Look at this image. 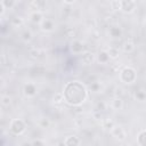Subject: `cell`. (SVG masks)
<instances>
[{
    "label": "cell",
    "mask_w": 146,
    "mask_h": 146,
    "mask_svg": "<svg viewBox=\"0 0 146 146\" xmlns=\"http://www.w3.org/2000/svg\"><path fill=\"white\" fill-rule=\"evenodd\" d=\"M115 124H114V122L112 121V120H110V119H103V128H105L106 130H112V128L114 127Z\"/></svg>",
    "instance_id": "obj_23"
},
{
    "label": "cell",
    "mask_w": 146,
    "mask_h": 146,
    "mask_svg": "<svg viewBox=\"0 0 146 146\" xmlns=\"http://www.w3.org/2000/svg\"><path fill=\"white\" fill-rule=\"evenodd\" d=\"M16 5V0H1V6L5 9H11Z\"/></svg>",
    "instance_id": "obj_18"
},
{
    "label": "cell",
    "mask_w": 146,
    "mask_h": 146,
    "mask_svg": "<svg viewBox=\"0 0 146 146\" xmlns=\"http://www.w3.org/2000/svg\"><path fill=\"white\" fill-rule=\"evenodd\" d=\"M75 34H76V33H75V30L72 29V27H68V29L65 30V35H66L67 38H74Z\"/></svg>",
    "instance_id": "obj_29"
},
{
    "label": "cell",
    "mask_w": 146,
    "mask_h": 146,
    "mask_svg": "<svg viewBox=\"0 0 146 146\" xmlns=\"http://www.w3.org/2000/svg\"><path fill=\"white\" fill-rule=\"evenodd\" d=\"M54 100H55V103H60V102H63V100H64V95H63V92L56 94V96L54 97Z\"/></svg>",
    "instance_id": "obj_32"
},
{
    "label": "cell",
    "mask_w": 146,
    "mask_h": 146,
    "mask_svg": "<svg viewBox=\"0 0 146 146\" xmlns=\"http://www.w3.org/2000/svg\"><path fill=\"white\" fill-rule=\"evenodd\" d=\"M137 143L140 146H146V130H141L137 136Z\"/></svg>",
    "instance_id": "obj_16"
},
{
    "label": "cell",
    "mask_w": 146,
    "mask_h": 146,
    "mask_svg": "<svg viewBox=\"0 0 146 146\" xmlns=\"http://www.w3.org/2000/svg\"><path fill=\"white\" fill-rule=\"evenodd\" d=\"M133 49H135V44L132 41L129 40V41H125L123 43V51L124 52H132Z\"/></svg>",
    "instance_id": "obj_19"
},
{
    "label": "cell",
    "mask_w": 146,
    "mask_h": 146,
    "mask_svg": "<svg viewBox=\"0 0 146 146\" xmlns=\"http://www.w3.org/2000/svg\"><path fill=\"white\" fill-rule=\"evenodd\" d=\"M22 40L24 41V42H30L31 40H32V32L30 31V30H25L23 33H22Z\"/></svg>",
    "instance_id": "obj_22"
},
{
    "label": "cell",
    "mask_w": 146,
    "mask_h": 146,
    "mask_svg": "<svg viewBox=\"0 0 146 146\" xmlns=\"http://www.w3.org/2000/svg\"><path fill=\"white\" fill-rule=\"evenodd\" d=\"M10 103H11V98L9 97V95H3L1 97V104L3 106H9Z\"/></svg>",
    "instance_id": "obj_26"
},
{
    "label": "cell",
    "mask_w": 146,
    "mask_h": 146,
    "mask_svg": "<svg viewBox=\"0 0 146 146\" xmlns=\"http://www.w3.org/2000/svg\"><path fill=\"white\" fill-rule=\"evenodd\" d=\"M11 25L15 27H21L23 25V19L21 17H14L11 19Z\"/></svg>",
    "instance_id": "obj_25"
},
{
    "label": "cell",
    "mask_w": 146,
    "mask_h": 146,
    "mask_svg": "<svg viewBox=\"0 0 146 146\" xmlns=\"http://www.w3.org/2000/svg\"><path fill=\"white\" fill-rule=\"evenodd\" d=\"M92 117H94L95 120H100V121H103V112L95 110V111L92 112Z\"/></svg>",
    "instance_id": "obj_30"
},
{
    "label": "cell",
    "mask_w": 146,
    "mask_h": 146,
    "mask_svg": "<svg viewBox=\"0 0 146 146\" xmlns=\"http://www.w3.org/2000/svg\"><path fill=\"white\" fill-rule=\"evenodd\" d=\"M110 59H111V57H110L107 50H100L97 55V62L99 64H107L110 62Z\"/></svg>",
    "instance_id": "obj_11"
},
{
    "label": "cell",
    "mask_w": 146,
    "mask_h": 146,
    "mask_svg": "<svg viewBox=\"0 0 146 146\" xmlns=\"http://www.w3.org/2000/svg\"><path fill=\"white\" fill-rule=\"evenodd\" d=\"M40 27L43 32H51L55 29V23L52 19L50 18H44L41 23H40Z\"/></svg>",
    "instance_id": "obj_10"
},
{
    "label": "cell",
    "mask_w": 146,
    "mask_h": 146,
    "mask_svg": "<svg viewBox=\"0 0 146 146\" xmlns=\"http://www.w3.org/2000/svg\"><path fill=\"white\" fill-rule=\"evenodd\" d=\"M107 52H108L111 59H116L119 57V55H120V50L116 47H110L107 49Z\"/></svg>",
    "instance_id": "obj_17"
},
{
    "label": "cell",
    "mask_w": 146,
    "mask_h": 146,
    "mask_svg": "<svg viewBox=\"0 0 146 146\" xmlns=\"http://www.w3.org/2000/svg\"><path fill=\"white\" fill-rule=\"evenodd\" d=\"M65 3H67V5H72V3H74V2H76L78 0H63Z\"/></svg>",
    "instance_id": "obj_35"
},
{
    "label": "cell",
    "mask_w": 146,
    "mask_h": 146,
    "mask_svg": "<svg viewBox=\"0 0 146 146\" xmlns=\"http://www.w3.org/2000/svg\"><path fill=\"white\" fill-rule=\"evenodd\" d=\"M64 144L67 145V146H76V145L80 144V139L76 136H68L64 140Z\"/></svg>",
    "instance_id": "obj_14"
},
{
    "label": "cell",
    "mask_w": 146,
    "mask_h": 146,
    "mask_svg": "<svg viewBox=\"0 0 146 146\" xmlns=\"http://www.w3.org/2000/svg\"><path fill=\"white\" fill-rule=\"evenodd\" d=\"M111 6H112V9H113V10H120V9H121L120 0H113V1L111 2Z\"/></svg>",
    "instance_id": "obj_31"
},
{
    "label": "cell",
    "mask_w": 146,
    "mask_h": 146,
    "mask_svg": "<svg viewBox=\"0 0 146 146\" xmlns=\"http://www.w3.org/2000/svg\"><path fill=\"white\" fill-rule=\"evenodd\" d=\"M123 107V100H122V98L121 97H115V98H113V100H112V108L113 110H121Z\"/></svg>",
    "instance_id": "obj_15"
},
{
    "label": "cell",
    "mask_w": 146,
    "mask_h": 146,
    "mask_svg": "<svg viewBox=\"0 0 146 146\" xmlns=\"http://www.w3.org/2000/svg\"><path fill=\"white\" fill-rule=\"evenodd\" d=\"M70 49L74 55H81L84 50V44L80 40H73L70 43Z\"/></svg>",
    "instance_id": "obj_5"
},
{
    "label": "cell",
    "mask_w": 146,
    "mask_h": 146,
    "mask_svg": "<svg viewBox=\"0 0 146 146\" xmlns=\"http://www.w3.org/2000/svg\"><path fill=\"white\" fill-rule=\"evenodd\" d=\"M111 133H112V136H113L116 140H119V141H123V140L125 139V137H127L125 131H124L123 128L120 127V125H114V127L112 128V130H111Z\"/></svg>",
    "instance_id": "obj_6"
},
{
    "label": "cell",
    "mask_w": 146,
    "mask_h": 146,
    "mask_svg": "<svg viewBox=\"0 0 146 146\" xmlns=\"http://www.w3.org/2000/svg\"><path fill=\"white\" fill-rule=\"evenodd\" d=\"M29 55H30V57H31V58L36 59V58L39 57V55H40V51H39L36 48H33V49H31V50H30Z\"/></svg>",
    "instance_id": "obj_28"
},
{
    "label": "cell",
    "mask_w": 146,
    "mask_h": 146,
    "mask_svg": "<svg viewBox=\"0 0 146 146\" xmlns=\"http://www.w3.org/2000/svg\"><path fill=\"white\" fill-rule=\"evenodd\" d=\"M30 8L33 9V11H41L44 8V0H32Z\"/></svg>",
    "instance_id": "obj_12"
},
{
    "label": "cell",
    "mask_w": 146,
    "mask_h": 146,
    "mask_svg": "<svg viewBox=\"0 0 146 146\" xmlns=\"http://www.w3.org/2000/svg\"><path fill=\"white\" fill-rule=\"evenodd\" d=\"M39 125H40V128H48L49 125H50V121L48 120V119H40L39 120Z\"/></svg>",
    "instance_id": "obj_27"
},
{
    "label": "cell",
    "mask_w": 146,
    "mask_h": 146,
    "mask_svg": "<svg viewBox=\"0 0 146 146\" xmlns=\"http://www.w3.org/2000/svg\"><path fill=\"white\" fill-rule=\"evenodd\" d=\"M80 60L83 65H91L95 60V55L91 51L86 50L80 55Z\"/></svg>",
    "instance_id": "obj_7"
},
{
    "label": "cell",
    "mask_w": 146,
    "mask_h": 146,
    "mask_svg": "<svg viewBox=\"0 0 146 146\" xmlns=\"http://www.w3.org/2000/svg\"><path fill=\"white\" fill-rule=\"evenodd\" d=\"M63 95H64V100L68 105L75 107L82 105L86 102L88 97V91L83 83L79 81H70L65 84Z\"/></svg>",
    "instance_id": "obj_1"
},
{
    "label": "cell",
    "mask_w": 146,
    "mask_h": 146,
    "mask_svg": "<svg viewBox=\"0 0 146 146\" xmlns=\"http://www.w3.org/2000/svg\"><path fill=\"white\" fill-rule=\"evenodd\" d=\"M30 144L33 145V146H43V145L46 144V141H43V140H41V139H34V140H32Z\"/></svg>",
    "instance_id": "obj_33"
},
{
    "label": "cell",
    "mask_w": 146,
    "mask_h": 146,
    "mask_svg": "<svg viewBox=\"0 0 146 146\" xmlns=\"http://www.w3.org/2000/svg\"><path fill=\"white\" fill-rule=\"evenodd\" d=\"M145 24H146V21H145Z\"/></svg>",
    "instance_id": "obj_36"
},
{
    "label": "cell",
    "mask_w": 146,
    "mask_h": 146,
    "mask_svg": "<svg viewBox=\"0 0 146 146\" xmlns=\"http://www.w3.org/2000/svg\"><path fill=\"white\" fill-rule=\"evenodd\" d=\"M120 5H121V11H123L124 14H131L137 6L136 0H120Z\"/></svg>",
    "instance_id": "obj_4"
},
{
    "label": "cell",
    "mask_w": 146,
    "mask_h": 146,
    "mask_svg": "<svg viewBox=\"0 0 146 146\" xmlns=\"http://www.w3.org/2000/svg\"><path fill=\"white\" fill-rule=\"evenodd\" d=\"M135 98L138 102H144L146 99V92L143 90H136L135 91Z\"/></svg>",
    "instance_id": "obj_20"
},
{
    "label": "cell",
    "mask_w": 146,
    "mask_h": 146,
    "mask_svg": "<svg viewBox=\"0 0 146 146\" xmlns=\"http://www.w3.org/2000/svg\"><path fill=\"white\" fill-rule=\"evenodd\" d=\"M26 130V123L24 120L22 119H14L11 120L10 124H9V131L15 135V136H19L22 133H24V131Z\"/></svg>",
    "instance_id": "obj_3"
},
{
    "label": "cell",
    "mask_w": 146,
    "mask_h": 146,
    "mask_svg": "<svg viewBox=\"0 0 146 146\" xmlns=\"http://www.w3.org/2000/svg\"><path fill=\"white\" fill-rule=\"evenodd\" d=\"M137 73L136 70L131 66H125L120 71V80L125 84H131L136 81Z\"/></svg>",
    "instance_id": "obj_2"
},
{
    "label": "cell",
    "mask_w": 146,
    "mask_h": 146,
    "mask_svg": "<svg viewBox=\"0 0 146 146\" xmlns=\"http://www.w3.org/2000/svg\"><path fill=\"white\" fill-rule=\"evenodd\" d=\"M114 95H115V97H121V98H122L123 89L120 88V87H116V88H115V91H114Z\"/></svg>",
    "instance_id": "obj_34"
},
{
    "label": "cell",
    "mask_w": 146,
    "mask_h": 146,
    "mask_svg": "<svg viewBox=\"0 0 146 146\" xmlns=\"http://www.w3.org/2000/svg\"><path fill=\"white\" fill-rule=\"evenodd\" d=\"M95 110H96V111H100V112H104V111H106V104H105L103 100H98V102L96 103Z\"/></svg>",
    "instance_id": "obj_24"
},
{
    "label": "cell",
    "mask_w": 146,
    "mask_h": 146,
    "mask_svg": "<svg viewBox=\"0 0 146 146\" xmlns=\"http://www.w3.org/2000/svg\"><path fill=\"white\" fill-rule=\"evenodd\" d=\"M30 19L32 23H35V24H40L42 21H43V15H42V11H32L31 15H30Z\"/></svg>",
    "instance_id": "obj_13"
},
{
    "label": "cell",
    "mask_w": 146,
    "mask_h": 146,
    "mask_svg": "<svg viewBox=\"0 0 146 146\" xmlns=\"http://www.w3.org/2000/svg\"><path fill=\"white\" fill-rule=\"evenodd\" d=\"M108 34L113 39H120L123 34V31L119 25H111L108 29Z\"/></svg>",
    "instance_id": "obj_8"
},
{
    "label": "cell",
    "mask_w": 146,
    "mask_h": 146,
    "mask_svg": "<svg viewBox=\"0 0 146 146\" xmlns=\"http://www.w3.org/2000/svg\"><path fill=\"white\" fill-rule=\"evenodd\" d=\"M23 92L26 97H33L36 95V86L34 83H25L23 87Z\"/></svg>",
    "instance_id": "obj_9"
},
{
    "label": "cell",
    "mask_w": 146,
    "mask_h": 146,
    "mask_svg": "<svg viewBox=\"0 0 146 146\" xmlns=\"http://www.w3.org/2000/svg\"><path fill=\"white\" fill-rule=\"evenodd\" d=\"M89 89H90V91H92V92H99L100 89H102V84H100L99 82H97V81H94V82L90 83Z\"/></svg>",
    "instance_id": "obj_21"
}]
</instances>
